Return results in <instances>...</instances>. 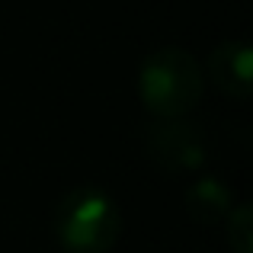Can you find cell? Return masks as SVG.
<instances>
[{
  "instance_id": "1",
  "label": "cell",
  "mask_w": 253,
  "mask_h": 253,
  "mask_svg": "<svg viewBox=\"0 0 253 253\" xmlns=\"http://www.w3.org/2000/svg\"><path fill=\"white\" fill-rule=\"evenodd\" d=\"M202 64L176 45L151 51L138 71V96L154 119H186L202 103Z\"/></svg>"
},
{
  "instance_id": "2",
  "label": "cell",
  "mask_w": 253,
  "mask_h": 253,
  "mask_svg": "<svg viewBox=\"0 0 253 253\" xmlns=\"http://www.w3.org/2000/svg\"><path fill=\"white\" fill-rule=\"evenodd\" d=\"M51 228L68 253H109L122 234V211L106 189L77 186L58 199Z\"/></svg>"
},
{
  "instance_id": "3",
  "label": "cell",
  "mask_w": 253,
  "mask_h": 253,
  "mask_svg": "<svg viewBox=\"0 0 253 253\" xmlns=\"http://www.w3.org/2000/svg\"><path fill=\"white\" fill-rule=\"evenodd\" d=\"M148 154L167 173H196L209 161L205 135L186 119H157L148 128Z\"/></svg>"
},
{
  "instance_id": "4",
  "label": "cell",
  "mask_w": 253,
  "mask_h": 253,
  "mask_svg": "<svg viewBox=\"0 0 253 253\" xmlns=\"http://www.w3.org/2000/svg\"><path fill=\"white\" fill-rule=\"evenodd\" d=\"M209 77L224 96L250 99L253 93V51L244 39H224L209 55Z\"/></svg>"
},
{
  "instance_id": "5",
  "label": "cell",
  "mask_w": 253,
  "mask_h": 253,
  "mask_svg": "<svg viewBox=\"0 0 253 253\" xmlns=\"http://www.w3.org/2000/svg\"><path fill=\"white\" fill-rule=\"evenodd\" d=\"M183 209L186 215L192 218L202 228H211V224H221L228 218V211L234 209V189L228 183L215 176H199L196 183L186 189L183 196Z\"/></svg>"
},
{
  "instance_id": "6",
  "label": "cell",
  "mask_w": 253,
  "mask_h": 253,
  "mask_svg": "<svg viewBox=\"0 0 253 253\" xmlns=\"http://www.w3.org/2000/svg\"><path fill=\"white\" fill-rule=\"evenodd\" d=\"M224 241L231 253H253V205L234 202V209L224 218Z\"/></svg>"
}]
</instances>
